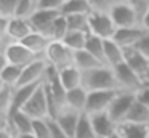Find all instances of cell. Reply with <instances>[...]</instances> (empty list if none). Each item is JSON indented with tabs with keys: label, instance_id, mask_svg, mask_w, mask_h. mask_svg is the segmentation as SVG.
<instances>
[{
	"label": "cell",
	"instance_id": "obj_18",
	"mask_svg": "<svg viewBox=\"0 0 149 138\" xmlns=\"http://www.w3.org/2000/svg\"><path fill=\"white\" fill-rule=\"evenodd\" d=\"M117 133L122 138H148L149 124H135V122H120Z\"/></svg>",
	"mask_w": 149,
	"mask_h": 138
},
{
	"label": "cell",
	"instance_id": "obj_43",
	"mask_svg": "<svg viewBox=\"0 0 149 138\" xmlns=\"http://www.w3.org/2000/svg\"><path fill=\"white\" fill-rule=\"evenodd\" d=\"M8 64V60H7V55H5V51H0V72L7 67Z\"/></svg>",
	"mask_w": 149,
	"mask_h": 138
},
{
	"label": "cell",
	"instance_id": "obj_16",
	"mask_svg": "<svg viewBox=\"0 0 149 138\" xmlns=\"http://www.w3.org/2000/svg\"><path fill=\"white\" fill-rule=\"evenodd\" d=\"M84 112H77L71 108H64L58 112V116L55 117V120L59 124V127L69 135V138H74V133L77 130V124H79V119Z\"/></svg>",
	"mask_w": 149,
	"mask_h": 138
},
{
	"label": "cell",
	"instance_id": "obj_9",
	"mask_svg": "<svg viewBox=\"0 0 149 138\" xmlns=\"http://www.w3.org/2000/svg\"><path fill=\"white\" fill-rule=\"evenodd\" d=\"M135 101H136L135 93H132V92H119L117 96L114 98V101L111 103L107 112H109V116L117 122V124H120V122H123L127 119V114L130 112V109H132V106H133Z\"/></svg>",
	"mask_w": 149,
	"mask_h": 138
},
{
	"label": "cell",
	"instance_id": "obj_13",
	"mask_svg": "<svg viewBox=\"0 0 149 138\" xmlns=\"http://www.w3.org/2000/svg\"><path fill=\"white\" fill-rule=\"evenodd\" d=\"M47 63L45 58H40V60L34 61L32 64L23 67V74H21V80L18 83L19 85H29V83H40L43 82V77H45V71H47Z\"/></svg>",
	"mask_w": 149,
	"mask_h": 138
},
{
	"label": "cell",
	"instance_id": "obj_35",
	"mask_svg": "<svg viewBox=\"0 0 149 138\" xmlns=\"http://www.w3.org/2000/svg\"><path fill=\"white\" fill-rule=\"evenodd\" d=\"M18 3H19V0H0V15L8 19L15 18L16 10H18Z\"/></svg>",
	"mask_w": 149,
	"mask_h": 138
},
{
	"label": "cell",
	"instance_id": "obj_25",
	"mask_svg": "<svg viewBox=\"0 0 149 138\" xmlns=\"http://www.w3.org/2000/svg\"><path fill=\"white\" fill-rule=\"evenodd\" d=\"M21 74H23V67L7 64V67L0 72V83L5 87H10V88H15L21 80Z\"/></svg>",
	"mask_w": 149,
	"mask_h": 138
},
{
	"label": "cell",
	"instance_id": "obj_24",
	"mask_svg": "<svg viewBox=\"0 0 149 138\" xmlns=\"http://www.w3.org/2000/svg\"><path fill=\"white\" fill-rule=\"evenodd\" d=\"M91 6L87 0H66L61 8L63 16H74V15H90Z\"/></svg>",
	"mask_w": 149,
	"mask_h": 138
},
{
	"label": "cell",
	"instance_id": "obj_39",
	"mask_svg": "<svg viewBox=\"0 0 149 138\" xmlns=\"http://www.w3.org/2000/svg\"><path fill=\"white\" fill-rule=\"evenodd\" d=\"M135 48H136V50H139L143 55H146V56L149 55V31H146V34L141 37V40L136 43Z\"/></svg>",
	"mask_w": 149,
	"mask_h": 138
},
{
	"label": "cell",
	"instance_id": "obj_42",
	"mask_svg": "<svg viewBox=\"0 0 149 138\" xmlns=\"http://www.w3.org/2000/svg\"><path fill=\"white\" fill-rule=\"evenodd\" d=\"M0 138H16V135H15L7 125H3V127L0 128Z\"/></svg>",
	"mask_w": 149,
	"mask_h": 138
},
{
	"label": "cell",
	"instance_id": "obj_28",
	"mask_svg": "<svg viewBox=\"0 0 149 138\" xmlns=\"http://www.w3.org/2000/svg\"><path fill=\"white\" fill-rule=\"evenodd\" d=\"M74 138H98L96 132L93 128V124H91V119L87 112L80 116L77 124V130L74 133Z\"/></svg>",
	"mask_w": 149,
	"mask_h": 138
},
{
	"label": "cell",
	"instance_id": "obj_36",
	"mask_svg": "<svg viewBox=\"0 0 149 138\" xmlns=\"http://www.w3.org/2000/svg\"><path fill=\"white\" fill-rule=\"evenodd\" d=\"M128 3L133 6V10L136 11L139 21L144 18V15L149 11V0H128Z\"/></svg>",
	"mask_w": 149,
	"mask_h": 138
},
{
	"label": "cell",
	"instance_id": "obj_21",
	"mask_svg": "<svg viewBox=\"0 0 149 138\" xmlns=\"http://www.w3.org/2000/svg\"><path fill=\"white\" fill-rule=\"evenodd\" d=\"M59 80L66 90H74L82 87V71L75 66H69L59 71Z\"/></svg>",
	"mask_w": 149,
	"mask_h": 138
},
{
	"label": "cell",
	"instance_id": "obj_23",
	"mask_svg": "<svg viewBox=\"0 0 149 138\" xmlns=\"http://www.w3.org/2000/svg\"><path fill=\"white\" fill-rule=\"evenodd\" d=\"M74 66L79 67L82 72H87V71L96 69V67L106 66V64H103L100 60H96L87 50H80V51H74Z\"/></svg>",
	"mask_w": 149,
	"mask_h": 138
},
{
	"label": "cell",
	"instance_id": "obj_48",
	"mask_svg": "<svg viewBox=\"0 0 149 138\" xmlns=\"http://www.w3.org/2000/svg\"><path fill=\"white\" fill-rule=\"evenodd\" d=\"M123 2H128V0H123Z\"/></svg>",
	"mask_w": 149,
	"mask_h": 138
},
{
	"label": "cell",
	"instance_id": "obj_10",
	"mask_svg": "<svg viewBox=\"0 0 149 138\" xmlns=\"http://www.w3.org/2000/svg\"><path fill=\"white\" fill-rule=\"evenodd\" d=\"M61 15L59 11H52V10H39L32 18L29 19L32 29L39 34L45 35L52 40V31H53V24L58 19V16Z\"/></svg>",
	"mask_w": 149,
	"mask_h": 138
},
{
	"label": "cell",
	"instance_id": "obj_33",
	"mask_svg": "<svg viewBox=\"0 0 149 138\" xmlns=\"http://www.w3.org/2000/svg\"><path fill=\"white\" fill-rule=\"evenodd\" d=\"M120 2L122 0H90V6H91V11L95 13H107L109 15L111 10Z\"/></svg>",
	"mask_w": 149,
	"mask_h": 138
},
{
	"label": "cell",
	"instance_id": "obj_17",
	"mask_svg": "<svg viewBox=\"0 0 149 138\" xmlns=\"http://www.w3.org/2000/svg\"><path fill=\"white\" fill-rule=\"evenodd\" d=\"M104 63L109 67H116L125 63V48H122L114 39L104 40Z\"/></svg>",
	"mask_w": 149,
	"mask_h": 138
},
{
	"label": "cell",
	"instance_id": "obj_20",
	"mask_svg": "<svg viewBox=\"0 0 149 138\" xmlns=\"http://www.w3.org/2000/svg\"><path fill=\"white\" fill-rule=\"evenodd\" d=\"M50 42L52 40H50L48 37H45V35H42V34H39V32L34 31V32H31V34L27 35L21 43H23L24 47L29 48L32 53L45 58V51H47V48H48Z\"/></svg>",
	"mask_w": 149,
	"mask_h": 138
},
{
	"label": "cell",
	"instance_id": "obj_6",
	"mask_svg": "<svg viewBox=\"0 0 149 138\" xmlns=\"http://www.w3.org/2000/svg\"><path fill=\"white\" fill-rule=\"evenodd\" d=\"M111 18H112L114 24H116L117 29L122 27H135V26H141V21H139L136 11L133 10V6L130 5L128 2H120L111 10Z\"/></svg>",
	"mask_w": 149,
	"mask_h": 138
},
{
	"label": "cell",
	"instance_id": "obj_1",
	"mask_svg": "<svg viewBox=\"0 0 149 138\" xmlns=\"http://www.w3.org/2000/svg\"><path fill=\"white\" fill-rule=\"evenodd\" d=\"M82 87L88 92L95 90H119L116 74L112 67L100 66L96 69L82 72Z\"/></svg>",
	"mask_w": 149,
	"mask_h": 138
},
{
	"label": "cell",
	"instance_id": "obj_37",
	"mask_svg": "<svg viewBox=\"0 0 149 138\" xmlns=\"http://www.w3.org/2000/svg\"><path fill=\"white\" fill-rule=\"evenodd\" d=\"M64 2L66 0H39V10H52L61 13Z\"/></svg>",
	"mask_w": 149,
	"mask_h": 138
},
{
	"label": "cell",
	"instance_id": "obj_15",
	"mask_svg": "<svg viewBox=\"0 0 149 138\" xmlns=\"http://www.w3.org/2000/svg\"><path fill=\"white\" fill-rule=\"evenodd\" d=\"M31 32H34V29L29 19H23V18H16L15 16L8 22L7 39H8V42H23Z\"/></svg>",
	"mask_w": 149,
	"mask_h": 138
},
{
	"label": "cell",
	"instance_id": "obj_30",
	"mask_svg": "<svg viewBox=\"0 0 149 138\" xmlns=\"http://www.w3.org/2000/svg\"><path fill=\"white\" fill-rule=\"evenodd\" d=\"M39 11V0H19L16 10V18L31 19Z\"/></svg>",
	"mask_w": 149,
	"mask_h": 138
},
{
	"label": "cell",
	"instance_id": "obj_2",
	"mask_svg": "<svg viewBox=\"0 0 149 138\" xmlns=\"http://www.w3.org/2000/svg\"><path fill=\"white\" fill-rule=\"evenodd\" d=\"M45 60L48 64L56 67L58 71L64 69V67L74 66V51L59 40H52L45 51Z\"/></svg>",
	"mask_w": 149,
	"mask_h": 138
},
{
	"label": "cell",
	"instance_id": "obj_49",
	"mask_svg": "<svg viewBox=\"0 0 149 138\" xmlns=\"http://www.w3.org/2000/svg\"><path fill=\"white\" fill-rule=\"evenodd\" d=\"M148 60H149V55H148Z\"/></svg>",
	"mask_w": 149,
	"mask_h": 138
},
{
	"label": "cell",
	"instance_id": "obj_34",
	"mask_svg": "<svg viewBox=\"0 0 149 138\" xmlns=\"http://www.w3.org/2000/svg\"><path fill=\"white\" fill-rule=\"evenodd\" d=\"M32 133L37 138H50V120L48 119H36L32 125Z\"/></svg>",
	"mask_w": 149,
	"mask_h": 138
},
{
	"label": "cell",
	"instance_id": "obj_5",
	"mask_svg": "<svg viewBox=\"0 0 149 138\" xmlns=\"http://www.w3.org/2000/svg\"><path fill=\"white\" fill-rule=\"evenodd\" d=\"M112 71L116 74V79H117V83H119L120 92L136 93L139 88H143V82L139 79V76L127 63H122L119 66L112 67Z\"/></svg>",
	"mask_w": 149,
	"mask_h": 138
},
{
	"label": "cell",
	"instance_id": "obj_51",
	"mask_svg": "<svg viewBox=\"0 0 149 138\" xmlns=\"http://www.w3.org/2000/svg\"><path fill=\"white\" fill-rule=\"evenodd\" d=\"M148 138H149V137H148Z\"/></svg>",
	"mask_w": 149,
	"mask_h": 138
},
{
	"label": "cell",
	"instance_id": "obj_32",
	"mask_svg": "<svg viewBox=\"0 0 149 138\" xmlns=\"http://www.w3.org/2000/svg\"><path fill=\"white\" fill-rule=\"evenodd\" d=\"M68 32H69L68 19H66V16L59 15L58 19L55 21V24H53L52 40H59V42H63V40H64V37L68 35Z\"/></svg>",
	"mask_w": 149,
	"mask_h": 138
},
{
	"label": "cell",
	"instance_id": "obj_7",
	"mask_svg": "<svg viewBox=\"0 0 149 138\" xmlns=\"http://www.w3.org/2000/svg\"><path fill=\"white\" fill-rule=\"evenodd\" d=\"M23 111L26 112V114H29L34 120H36V119H48V96H47L45 83H42V85L36 90V93H34L32 98L26 103Z\"/></svg>",
	"mask_w": 149,
	"mask_h": 138
},
{
	"label": "cell",
	"instance_id": "obj_50",
	"mask_svg": "<svg viewBox=\"0 0 149 138\" xmlns=\"http://www.w3.org/2000/svg\"><path fill=\"white\" fill-rule=\"evenodd\" d=\"M87 2H90V0H87Z\"/></svg>",
	"mask_w": 149,
	"mask_h": 138
},
{
	"label": "cell",
	"instance_id": "obj_22",
	"mask_svg": "<svg viewBox=\"0 0 149 138\" xmlns=\"http://www.w3.org/2000/svg\"><path fill=\"white\" fill-rule=\"evenodd\" d=\"M87 99H88V90H85L84 87H79V88H74V90H69L68 92L66 104H68V108L74 109L77 112H85Z\"/></svg>",
	"mask_w": 149,
	"mask_h": 138
},
{
	"label": "cell",
	"instance_id": "obj_47",
	"mask_svg": "<svg viewBox=\"0 0 149 138\" xmlns=\"http://www.w3.org/2000/svg\"><path fill=\"white\" fill-rule=\"evenodd\" d=\"M104 138H122L119 133H114V135H109V137H104Z\"/></svg>",
	"mask_w": 149,
	"mask_h": 138
},
{
	"label": "cell",
	"instance_id": "obj_41",
	"mask_svg": "<svg viewBox=\"0 0 149 138\" xmlns=\"http://www.w3.org/2000/svg\"><path fill=\"white\" fill-rule=\"evenodd\" d=\"M8 22H10V19L5 18V16L0 15V37L7 39V31H8ZM8 40V39H7Z\"/></svg>",
	"mask_w": 149,
	"mask_h": 138
},
{
	"label": "cell",
	"instance_id": "obj_14",
	"mask_svg": "<svg viewBox=\"0 0 149 138\" xmlns=\"http://www.w3.org/2000/svg\"><path fill=\"white\" fill-rule=\"evenodd\" d=\"M146 34V29L143 26H135V27H122L117 29L114 34V40L120 45L122 48H133L136 47L141 37Z\"/></svg>",
	"mask_w": 149,
	"mask_h": 138
},
{
	"label": "cell",
	"instance_id": "obj_26",
	"mask_svg": "<svg viewBox=\"0 0 149 138\" xmlns=\"http://www.w3.org/2000/svg\"><path fill=\"white\" fill-rule=\"evenodd\" d=\"M88 32H79V31H69L68 35L64 37V43L71 48L72 51H80L85 50V45L88 40Z\"/></svg>",
	"mask_w": 149,
	"mask_h": 138
},
{
	"label": "cell",
	"instance_id": "obj_3",
	"mask_svg": "<svg viewBox=\"0 0 149 138\" xmlns=\"http://www.w3.org/2000/svg\"><path fill=\"white\" fill-rule=\"evenodd\" d=\"M88 26H90V34L103 39V40L112 39L114 34H116V31H117L112 18H111V15H107V13L91 11L90 16H88Z\"/></svg>",
	"mask_w": 149,
	"mask_h": 138
},
{
	"label": "cell",
	"instance_id": "obj_46",
	"mask_svg": "<svg viewBox=\"0 0 149 138\" xmlns=\"http://www.w3.org/2000/svg\"><path fill=\"white\" fill-rule=\"evenodd\" d=\"M16 138H37L34 133H27V135H19V137H16Z\"/></svg>",
	"mask_w": 149,
	"mask_h": 138
},
{
	"label": "cell",
	"instance_id": "obj_44",
	"mask_svg": "<svg viewBox=\"0 0 149 138\" xmlns=\"http://www.w3.org/2000/svg\"><path fill=\"white\" fill-rule=\"evenodd\" d=\"M141 26L146 29V31H149V11L146 13V15H144V18L141 19Z\"/></svg>",
	"mask_w": 149,
	"mask_h": 138
},
{
	"label": "cell",
	"instance_id": "obj_31",
	"mask_svg": "<svg viewBox=\"0 0 149 138\" xmlns=\"http://www.w3.org/2000/svg\"><path fill=\"white\" fill-rule=\"evenodd\" d=\"M88 16H90V15H74V16H66V19H68V26H69V31L88 32V34H90Z\"/></svg>",
	"mask_w": 149,
	"mask_h": 138
},
{
	"label": "cell",
	"instance_id": "obj_45",
	"mask_svg": "<svg viewBox=\"0 0 149 138\" xmlns=\"http://www.w3.org/2000/svg\"><path fill=\"white\" fill-rule=\"evenodd\" d=\"M7 45H8V40H7V39L0 37V51H5V48H7Z\"/></svg>",
	"mask_w": 149,
	"mask_h": 138
},
{
	"label": "cell",
	"instance_id": "obj_12",
	"mask_svg": "<svg viewBox=\"0 0 149 138\" xmlns=\"http://www.w3.org/2000/svg\"><path fill=\"white\" fill-rule=\"evenodd\" d=\"M88 116L91 119V124H93V128L96 132L98 138L109 137V135L117 133V130H119V124L111 117L107 111L96 112V114H88Z\"/></svg>",
	"mask_w": 149,
	"mask_h": 138
},
{
	"label": "cell",
	"instance_id": "obj_11",
	"mask_svg": "<svg viewBox=\"0 0 149 138\" xmlns=\"http://www.w3.org/2000/svg\"><path fill=\"white\" fill-rule=\"evenodd\" d=\"M32 125H34V119L29 114H26L23 109H11L7 120V127L16 137L32 133Z\"/></svg>",
	"mask_w": 149,
	"mask_h": 138
},
{
	"label": "cell",
	"instance_id": "obj_8",
	"mask_svg": "<svg viewBox=\"0 0 149 138\" xmlns=\"http://www.w3.org/2000/svg\"><path fill=\"white\" fill-rule=\"evenodd\" d=\"M120 90H95L88 92V99H87V114H96V112H104L109 109L111 103L117 96Z\"/></svg>",
	"mask_w": 149,
	"mask_h": 138
},
{
	"label": "cell",
	"instance_id": "obj_19",
	"mask_svg": "<svg viewBox=\"0 0 149 138\" xmlns=\"http://www.w3.org/2000/svg\"><path fill=\"white\" fill-rule=\"evenodd\" d=\"M40 83H29V85H19L13 88V108L11 109H23L26 106V103L32 98V95L36 93V90L42 85Z\"/></svg>",
	"mask_w": 149,
	"mask_h": 138
},
{
	"label": "cell",
	"instance_id": "obj_4",
	"mask_svg": "<svg viewBox=\"0 0 149 138\" xmlns=\"http://www.w3.org/2000/svg\"><path fill=\"white\" fill-rule=\"evenodd\" d=\"M5 55H7L8 64H13V66H18V67H26L29 64H32L34 61L43 58L32 53L21 42H8L7 48H5Z\"/></svg>",
	"mask_w": 149,
	"mask_h": 138
},
{
	"label": "cell",
	"instance_id": "obj_29",
	"mask_svg": "<svg viewBox=\"0 0 149 138\" xmlns=\"http://www.w3.org/2000/svg\"><path fill=\"white\" fill-rule=\"evenodd\" d=\"M85 50L93 55L96 60H100L103 64H106L104 63V40L103 39L90 34L88 35V40H87V45H85Z\"/></svg>",
	"mask_w": 149,
	"mask_h": 138
},
{
	"label": "cell",
	"instance_id": "obj_40",
	"mask_svg": "<svg viewBox=\"0 0 149 138\" xmlns=\"http://www.w3.org/2000/svg\"><path fill=\"white\" fill-rule=\"evenodd\" d=\"M135 95H136V101H139L141 104H144L146 108H149V87L139 88Z\"/></svg>",
	"mask_w": 149,
	"mask_h": 138
},
{
	"label": "cell",
	"instance_id": "obj_38",
	"mask_svg": "<svg viewBox=\"0 0 149 138\" xmlns=\"http://www.w3.org/2000/svg\"><path fill=\"white\" fill-rule=\"evenodd\" d=\"M50 120V138H69V135L59 127V124L55 119H48Z\"/></svg>",
	"mask_w": 149,
	"mask_h": 138
},
{
	"label": "cell",
	"instance_id": "obj_27",
	"mask_svg": "<svg viewBox=\"0 0 149 138\" xmlns=\"http://www.w3.org/2000/svg\"><path fill=\"white\" fill-rule=\"evenodd\" d=\"M127 122H135V124H149V108L141 104L139 101H135L127 114ZM123 120V122H125Z\"/></svg>",
	"mask_w": 149,
	"mask_h": 138
}]
</instances>
